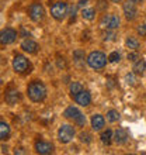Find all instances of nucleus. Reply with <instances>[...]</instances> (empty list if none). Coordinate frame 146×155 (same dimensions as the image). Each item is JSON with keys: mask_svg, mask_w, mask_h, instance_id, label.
Instances as JSON below:
<instances>
[{"mask_svg": "<svg viewBox=\"0 0 146 155\" xmlns=\"http://www.w3.org/2000/svg\"><path fill=\"white\" fill-rule=\"evenodd\" d=\"M97 7L101 10V12H106L107 7H108V3H107V0H98V4Z\"/></svg>", "mask_w": 146, "mask_h": 155, "instance_id": "nucleus-32", "label": "nucleus"}, {"mask_svg": "<svg viewBox=\"0 0 146 155\" xmlns=\"http://www.w3.org/2000/svg\"><path fill=\"white\" fill-rule=\"evenodd\" d=\"M73 100L80 107H89L90 104H91V100H93V99H91V93H90L89 90L83 89L80 93H77L76 96L73 97Z\"/></svg>", "mask_w": 146, "mask_h": 155, "instance_id": "nucleus-13", "label": "nucleus"}, {"mask_svg": "<svg viewBox=\"0 0 146 155\" xmlns=\"http://www.w3.org/2000/svg\"><path fill=\"white\" fill-rule=\"evenodd\" d=\"M76 4H77V7H86L87 4H89V0H77L76 2Z\"/></svg>", "mask_w": 146, "mask_h": 155, "instance_id": "nucleus-34", "label": "nucleus"}, {"mask_svg": "<svg viewBox=\"0 0 146 155\" xmlns=\"http://www.w3.org/2000/svg\"><path fill=\"white\" fill-rule=\"evenodd\" d=\"M132 72H134L136 76H143V75L146 74V59H143V58L141 57L136 62H134Z\"/></svg>", "mask_w": 146, "mask_h": 155, "instance_id": "nucleus-19", "label": "nucleus"}, {"mask_svg": "<svg viewBox=\"0 0 146 155\" xmlns=\"http://www.w3.org/2000/svg\"><path fill=\"white\" fill-rule=\"evenodd\" d=\"M20 48H21L23 52L28 54V55H35V54H38V51L41 49V47L36 41H34L33 38L28 37V38H24V40L21 41Z\"/></svg>", "mask_w": 146, "mask_h": 155, "instance_id": "nucleus-12", "label": "nucleus"}, {"mask_svg": "<svg viewBox=\"0 0 146 155\" xmlns=\"http://www.w3.org/2000/svg\"><path fill=\"white\" fill-rule=\"evenodd\" d=\"M90 126L93 131H103L106 127V117L100 113H94L90 117Z\"/></svg>", "mask_w": 146, "mask_h": 155, "instance_id": "nucleus-15", "label": "nucleus"}, {"mask_svg": "<svg viewBox=\"0 0 146 155\" xmlns=\"http://www.w3.org/2000/svg\"><path fill=\"white\" fill-rule=\"evenodd\" d=\"M34 151L40 155H49L53 154L55 145L48 140H44L42 137H36L34 140Z\"/></svg>", "mask_w": 146, "mask_h": 155, "instance_id": "nucleus-8", "label": "nucleus"}, {"mask_svg": "<svg viewBox=\"0 0 146 155\" xmlns=\"http://www.w3.org/2000/svg\"><path fill=\"white\" fill-rule=\"evenodd\" d=\"M103 40L104 41H115L117 40L115 30H104V33H103Z\"/></svg>", "mask_w": 146, "mask_h": 155, "instance_id": "nucleus-26", "label": "nucleus"}, {"mask_svg": "<svg viewBox=\"0 0 146 155\" xmlns=\"http://www.w3.org/2000/svg\"><path fill=\"white\" fill-rule=\"evenodd\" d=\"M3 100L7 106H14L21 100V93L17 87H7L3 93Z\"/></svg>", "mask_w": 146, "mask_h": 155, "instance_id": "nucleus-11", "label": "nucleus"}, {"mask_svg": "<svg viewBox=\"0 0 146 155\" xmlns=\"http://www.w3.org/2000/svg\"><path fill=\"white\" fill-rule=\"evenodd\" d=\"M129 140V133L124 127H118L117 130L114 131V143L117 145H125Z\"/></svg>", "mask_w": 146, "mask_h": 155, "instance_id": "nucleus-16", "label": "nucleus"}, {"mask_svg": "<svg viewBox=\"0 0 146 155\" xmlns=\"http://www.w3.org/2000/svg\"><path fill=\"white\" fill-rule=\"evenodd\" d=\"M20 37H23V38L31 37V33H30V31H27V28H25V27H20Z\"/></svg>", "mask_w": 146, "mask_h": 155, "instance_id": "nucleus-33", "label": "nucleus"}, {"mask_svg": "<svg viewBox=\"0 0 146 155\" xmlns=\"http://www.w3.org/2000/svg\"><path fill=\"white\" fill-rule=\"evenodd\" d=\"M83 89H84V87H83V85H81V82H79V81H72V82L69 83V96L73 99L77 93H80Z\"/></svg>", "mask_w": 146, "mask_h": 155, "instance_id": "nucleus-22", "label": "nucleus"}, {"mask_svg": "<svg viewBox=\"0 0 146 155\" xmlns=\"http://www.w3.org/2000/svg\"><path fill=\"white\" fill-rule=\"evenodd\" d=\"M72 58H73V64H75L77 68H80L81 65H84V59L87 58V55H86L84 49L76 48L72 54Z\"/></svg>", "mask_w": 146, "mask_h": 155, "instance_id": "nucleus-17", "label": "nucleus"}, {"mask_svg": "<svg viewBox=\"0 0 146 155\" xmlns=\"http://www.w3.org/2000/svg\"><path fill=\"white\" fill-rule=\"evenodd\" d=\"M2 150H3V151H2V154H4V152H7V147H4V144L2 145Z\"/></svg>", "mask_w": 146, "mask_h": 155, "instance_id": "nucleus-36", "label": "nucleus"}, {"mask_svg": "<svg viewBox=\"0 0 146 155\" xmlns=\"http://www.w3.org/2000/svg\"><path fill=\"white\" fill-rule=\"evenodd\" d=\"M100 141H101L104 145H111V143L114 141V131L111 130V128L103 130L101 134H100Z\"/></svg>", "mask_w": 146, "mask_h": 155, "instance_id": "nucleus-20", "label": "nucleus"}, {"mask_svg": "<svg viewBox=\"0 0 146 155\" xmlns=\"http://www.w3.org/2000/svg\"><path fill=\"white\" fill-rule=\"evenodd\" d=\"M121 61V54L118 51H113V52L108 54V62L110 64H119Z\"/></svg>", "mask_w": 146, "mask_h": 155, "instance_id": "nucleus-27", "label": "nucleus"}, {"mask_svg": "<svg viewBox=\"0 0 146 155\" xmlns=\"http://www.w3.org/2000/svg\"><path fill=\"white\" fill-rule=\"evenodd\" d=\"M56 66H58V69H65V68H66L65 57H61V55H58V57H56Z\"/></svg>", "mask_w": 146, "mask_h": 155, "instance_id": "nucleus-31", "label": "nucleus"}, {"mask_svg": "<svg viewBox=\"0 0 146 155\" xmlns=\"http://www.w3.org/2000/svg\"><path fill=\"white\" fill-rule=\"evenodd\" d=\"M49 14L55 21L62 23L69 16V4L65 0H56L55 3L49 4Z\"/></svg>", "mask_w": 146, "mask_h": 155, "instance_id": "nucleus-4", "label": "nucleus"}, {"mask_svg": "<svg viewBox=\"0 0 146 155\" xmlns=\"http://www.w3.org/2000/svg\"><path fill=\"white\" fill-rule=\"evenodd\" d=\"M18 35H20V33H18L16 28H13V27H6V28H3L2 33H0V44H2V47L13 44V42H16Z\"/></svg>", "mask_w": 146, "mask_h": 155, "instance_id": "nucleus-9", "label": "nucleus"}, {"mask_svg": "<svg viewBox=\"0 0 146 155\" xmlns=\"http://www.w3.org/2000/svg\"><path fill=\"white\" fill-rule=\"evenodd\" d=\"M139 45H141V42H139L138 37H135V35H128V37L125 38V47L129 49V51H138Z\"/></svg>", "mask_w": 146, "mask_h": 155, "instance_id": "nucleus-21", "label": "nucleus"}, {"mask_svg": "<svg viewBox=\"0 0 146 155\" xmlns=\"http://www.w3.org/2000/svg\"><path fill=\"white\" fill-rule=\"evenodd\" d=\"M135 76H136V75H135L134 72H131V74H126V75H125V82H126V83H128L129 86H134L135 82H136Z\"/></svg>", "mask_w": 146, "mask_h": 155, "instance_id": "nucleus-30", "label": "nucleus"}, {"mask_svg": "<svg viewBox=\"0 0 146 155\" xmlns=\"http://www.w3.org/2000/svg\"><path fill=\"white\" fill-rule=\"evenodd\" d=\"M27 14H28L30 20L34 23H41L45 18V8L41 2H33L27 8Z\"/></svg>", "mask_w": 146, "mask_h": 155, "instance_id": "nucleus-7", "label": "nucleus"}, {"mask_svg": "<svg viewBox=\"0 0 146 155\" xmlns=\"http://www.w3.org/2000/svg\"><path fill=\"white\" fill-rule=\"evenodd\" d=\"M81 114H83V113H81V110L77 106H75V104H69V106L63 110V113H62L63 118H66V120H69V121H72V123L76 121V120L80 117Z\"/></svg>", "mask_w": 146, "mask_h": 155, "instance_id": "nucleus-14", "label": "nucleus"}, {"mask_svg": "<svg viewBox=\"0 0 146 155\" xmlns=\"http://www.w3.org/2000/svg\"><path fill=\"white\" fill-rule=\"evenodd\" d=\"M25 94L28 97L30 102L33 103H44L48 97V89L44 81L41 79H33L28 82L27 89H25Z\"/></svg>", "mask_w": 146, "mask_h": 155, "instance_id": "nucleus-1", "label": "nucleus"}, {"mask_svg": "<svg viewBox=\"0 0 146 155\" xmlns=\"http://www.w3.org/2000/svg\"><path fill=\"white\" fill-rule=\"evenodd\" d=\"M98 24L103 30H118L121 25V17L117 13H104L100 17Z\"/></svg>", "mask_w": 146, "mask_h": 155, "instance_id": "nucleus-6", "label": "nucleus"}, {"mask_svg": "<svg viewBox=\"0 0 146 155\" xmlns=\"http://www.w3.org/2000/svg\"><path fill=\"white\" fill-rule=\"evenodd\" d=\"M77 140L80 141L81 144H84V145H89V144L93 143V135H91V133L90 131H80L79 133V135H77Z\"/></svg>", "mask_w": 146, "mask_h": 155, "instance_id": "nucleus-24", "label": "nucleus"}, {"mask_svg": "<svg viewBox=\"0 0 146 155\" xmlns=\"http://www.w3.org/2000/svg\"><path fill=\"white\" fill-rule=\"evenodd\" d=\"M136 34H138V37L146 40V23H139L136 25Z\"/></svg>", "mask_w": 146, "mask_h": 155, "instance_id": "nucleus-28", "label": "nucleus"}, {"mask_svg": "<svg viewBox=\"0 0 146 155\" xmlns=\"http://www.w3.org/2000/svg\"><path fill=\"white\" fill-rule=\"evenodd\" d=\"M11 68L17 75L25 76V75L31 74L33 64H31V61L25 55H23L20 52H16L13 55V59H11Z\"/></svg>", "mask_w": 146, "mask_h": 155, "instance_id": "nucleus-2", "label": "nucleus"}, {"mask_svg": "<svg viewBox=\"0 0 146 155\" xmlns=\"http://www.w3.org/2000/svg\"><path fill=\"white\" fill-rule=\"evenodd\" d=\"M107 62H108V57L103 51H91V52L87 55L86 58V64L89 66L90 69L93 71H101L107 66Z\"/></svg>", "mask_w": 146, "mask_h": 155, "instance_id": "nucleus-3", "label": "nucleus"}, {"mask_svg": "<svg viewBox=\"0 0 146 155\" xmlns=\"http://www.w3.org/2000/svg\"><path fill=\"white\" fill-rule=\"evenodd\" d=\"M11 137V127L6 120H0V140L2 141H7Z\"/></svg>", "mask_w": 146, "mask_h": 155, "instance_id": "nucleus-18", "label": "nucleus"}, {"mask_svg": "<svg viewBox=\"0 0 146 155\" xmlns=\"http://www.w3.org/2000/svg\"><path fill=\"white\" fill-rule=\"evenodd\" d=\"M80 16L83 20H87V21H93L96 18V8L93 7H83L80 12Z\"/></svg>", "mask_w": 146, "mask_h": 155, "instance_id": "nucleus-23", "label": "nucleus"}, {"mask_svg": "<svg viewBox=\"0 0 146 155\" xmlns=\"http://www.w3.org/2000/svg\"><path fill=\"white\" fill-rule=\"evenodd\" d=\"M110 2H113V3H122V0H110Z\"/></svg>", "mask_w": 146, "mask_h": 155, "instance_id": "nucleus-37", "label": "nucleus"}, {"mask_svg": "<svg viewBox=\"0 0 146 155\" xmlns=\"http://www.w3.org/2000/svg\"><path fill=\"white\" fill-rule=\"evenodd\" d=\"M122 13H124V17H125L128 21H135L139 16L138 12V4L132 3L129 0H126L122 3Z\"/></svg>", "mask_w": 146, "mask_h": 155, "instance_id": "nucleus-10", "label": "nucleus"}, {"mask_svg": "<svg viewBox=\"0 0 146 155\" xmlns=\"http://www.w3.org/2000/svg\"><path fill=\"white\" fill-rule=\"evenodd\" d=\"M75 137H76V126H75V124H68V123H65V124H61V126H59V128H58V131H56V138L62 145L70 144Z\"/></svg>", "mask_w": 146, "mask_h": 155, "instance_id": "nucleus-5", "label": "nucleus"}, {"mask_svg": "<svg viewBox=\"0 0 146 155\" xmlns=\"http://www.w3.org/2000/svg\"><path fill=\"white\" fill-rule=\"evenodd\" d=\"M107 121L111 123V124H114V123L119 121V118H121V114H119V111L115 110V109H110L108 111H107Z\"/></svg>", "mask_w": 146, "mask_h": 155, "instance_id": "nucleus-25", "label": "nucleus"}, {"mask_svg": "<svg viewBox=\"0 0 146 155\" xmlns=\"http://www.w3.org/2000/svg\"><path fill=\"white\" fill-rule=\"evenodd\" d=\"M129 2H132V3H135V4H142L143 3V0H129Z\"/></svg>", "mask_w": 146, "mask_h": 155, "instance_id": "nucleus-35", "label": "nucleus"}, {"mask_svg": "<svg viewBox=\"0 0 146 155\" xmlns=\"http://www.w3.org/2000/svg\"><path fill=\"white\" fill-rule=\"evenodd\" d=\"M139 58H141V57H139L138 51H129V52H128V55H126V59H128L129 62H132V64L138 61Z\"/></svg>", "mask_w": 146, "mask_h": 155, "instance_id": "nucleus-29", "label": "nucleus"}]
</instances>
